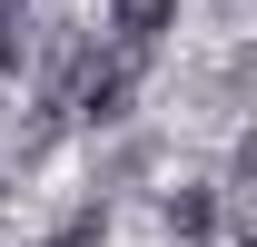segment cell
<instances>
[{
  "label": "cell",
  "mask_w": 257,
  "mask_h": 247,
  "mask_svg": "<svg viewBox=\"0 0 257 247\" xmlns=\"http://www.w3.org/2000/svg\"><path fill=\"white\" fill-rule=\"evenodd\" d=\"M109 30H119L128 60H149V50L178 30V0H109Z\"/></svg>",
  "instance_id": "cell-1"
},
{
  "label": "cell",
  "mask_w": 257,
  "mask_h": 247,
  "mask_svg": "<svg viewBox=\"0 0 257 247\" xmlns=\"http://www.w3.org/2000/svg\"><path fill=\"white\" fill-rule=\"evenodd\" d=\"M159 217H168V237H178V247H198L208 227H218V198H208V188H168Z\"/></svg>",
  "instance_id": "cell-2"
},
{
  "label": "cell",
  "mask_w": 257,
  "mask_h": 247,
  "mask_svg": "<svg viewBox=\"0 0 257 247\" xmlns=\"http://www.w3.org/2000/svg\"><path fill=\"white\" fill-rule=\"evenodd\" d=\"M99 237H109V208H69V217H60V237H50V247H99Z\"/></svg>",
  "instance_id": "cell-3"
},
{
  "label": "cell",
  "mask_w": 257,
  "mask_h": 247,
  "mask_svg": "<svg viewBox=\"0 0 257 247\" xmlns=\"http://www.w3.org/2000/svg\"><path fill=\"white\" fill-rule=\"evenodd\" d=\"M20 50H30V30H20V10H10V0H0V79H10V69H20Z\"/></svg>",
  "instance_id": "cell-4"
},
{
  "label": "cell",
  "mask_w": 257,
  "mask_h": 247,
  "mask_svg": "<svg viewBox=\"0 0 257 247\" xmlns=\"http://www.w3.org/2000/svg\"><path fill=\"white\" fill-rule=\"evenodd\" d=\"M237 178H247V188H257V139H237Z\"/></svg>",
  "instance_id": "cell-5"
}]
</instances>
